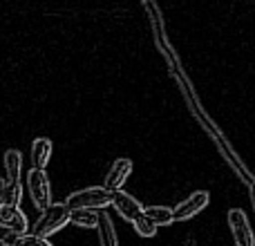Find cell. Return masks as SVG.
Wrapping results in <instances>:
<instances>
[{"label":"cell","instance_id":"2","mask_svg":"<svg viewBox=\"0 0 255 246\" xmlns=\"http://www.w3.org/2000/svg\"><path fill=\"white\" fill-rule=\"evenodd\" d=\"M115 190H110L108 186H92L85 190H76L67 197V206L70 208H106L112 204Z\"/></svg>","mask_w":255,"mask_h":246},{"label":"cell","instance_id":"12","mask_svg":"<svg viewBox=\"0 0 255 246\" xmlns=\"http://www.w3.org/2000/svg\"><path fill=\"white\" fill-rule=\"evenodd\" d=\"M70 222L81 229H97L99 226V215L92 208H72L70 213Z\"/></svg>","mask_w":255,"mask_h":246},{"label":"cell","instance_id":"13","mask_svg":"<svg viewBox=\"0 0 255 246\" xmlns=\"http://www.w3.org/2000/svg\"><path fill=\"white\" fill-rule=\"evenodd\" d=\"M22 197L20 181H4L2 190H0V206H18Z\"/></svg>","mask_w":255,"mask_h":246},{"label":"cell","instance_id":"14","mask_svg":"<svg viewBox=\"0 0 255 246\" xmlns=\"http://www.w3.org/2000/svg\"><path fill=\"white\" fill-rule=\"evenodd\" d=\"M145 215L154 222L157 226H166L175 222V211L168 206H148L145 208Z\"/></svg>","mask_w":255,"mask_h":246},{"label":"cell","instance_id":"9","mask_svg":"<svg viewBox=\"0 0 255 246\" xmlns=\"http://www.w3.org/2000/svg\"><path fill=\"white\" fill-rule=\"evenodd\" d=\"M2 246H52L47 238L36 233H7L0 238Z\"/></svg>","mask_w":255,"mask_h":246},{"label":"cell","instance_id":"19","mask_svg":"<svg viewBox=\"0 0 255 246\" xmlns=\"http://www.w3.org/2000/svg\"><path fill=\"white\" fill-rule=\"evenodd\" d=\"M0 246H2V244H0Z\"/></svg>","mask_w":255,"mask_h":246},{"label":"cell","instance_id":"16","mask_svg":"<svg viewBox=\"0 0 255 246\" xmlns=\"http://www.w3.org/2000/svg\"><path fill=\"white\" fill-rule=\"evenodd\" d=\"M132 226H134V231L141 235V238H152V235L157 233V224H154L145 213L141 217H136V220L132 222Z\"/></svg>","mask_w":255,"mask_h":246},{"label":"cell","instance_id":"3","mask_svg":"<svg viewBox=\"0 0 255 246\" xmlns=\"http://www.w3.org/2000/svg\"><path fill=\"white\" fill-rule=\"evenodd\" d=\"M27 190H29V197L34 202V206L40 208V211H45L52 204V188H49V179L43 168L34 166L27 172Z\"/></svg>","mask_w":255,"mask_h":246},{"label":"cell","instance_id":"5","mask_svg":"<svg viewBox=\"0 0 255 246\" xmlns=\"http://www.w3.org/2000/svg\"><path fill=\"white\" fill-rule=\"evenodd\" d=\"M208 202H211V195H208L206 190L193 193L188 199H184V202L175 208V222H184V220H190V217L199 215V213L208 206Z\"/></svg>","mask_w":255,"mask_h":246},{"label":"cell","instance_id":"7","mask_svg":"<svg viewBox=\"0 0 255 246\" xmlns=\"http://www.w3.org/2000/svg\"><path fill=\"white\" fill-rule=\"evenodd\" d=\"M0 229L7 233H27V217L18 206H0Z\"/></svg>","mask_w":255,"mask_h":246},{"label":"cell","instance_id":"8","mask_svg":"<svg viewBox=\"0 0 255 246\" xmlns=\"http://www.w3.org/2000/svg\"><path fill=\"white\" fill-rule=\"evenodd\" d=\"M130 172H132V161L130 159H117V161L110 166V170H108L106 186L110 190H119L121 186L126 184L128 177H130Z\"/></svg>","mask_w":255,"mask_h":246},{"label":"cell","instance_id":"18","mask_svg":"<svg viewBox=\"0 0 255 246\" xmlns=\"http://www.w3.org/2000/svg\"><path fill=\"white\" fill-rule=\"evenodd\" d=\"M2 186H4V181H2V179H0V190H2Z\"/></svg>","mask_w":255,"mask_h":246},{"label":"cell","instance_id":"4","mask_svg":"<svg viewBox=\"0 0 255 246\" xmlns=\"http://www.w3.org/2000/svg\"><path fill=\"white\" fill-rule=\"evenodd\" d=\"M229 226H231V233H233V240L238 246H255L251 224H249L247 215L240 208L229 211Z\"/></svg>","mask_w":255,"mask_h":246},{"label":"cell","instance_id":"17","mask_svg":"<svg viewBox=\"0 0 255 246\" xmlns=\"http://www.w3.org/2000/svg\"><path fill=\"white\" fill-rule=\"evenodd\" d=\"M249 188H251V204H253V211H255V181L249 186Z\"/></svg>","mask_w":255,"mask_h":246},{"label":"cell","instance_id":"15","mask_svg":"<svg viewBox=\"0 0 255 246\" xmlns=\"http://www.w3.org/2000/svg\"><path fill=\"white\" fill-rule=\"evenodd\" d=\"M99 233H101V246H119L117 244V235H115V229H112V222L110 217L103 213L99 215Z\"/></svg>","mask_w":255,"mask_h":246},{"label":"cell","instance_id":"6","mask_svg":"<svg viewBox=\"0 0 255 246\" xmlns=\"http://www.w3.org/2000/svg\"><path fill=\"white\" fill-rule=\"evenodd\" d=\"M112 206L117 208V213H119L121 217H124L126 222H134L136 217H141L145 213V208L141 206V202H136L132 195H128L126 190H115V197H112Z\"/></svg>","mask_w":255,"mask_h":246},{"label":"cell","instance_id":"10","mask_svg":"<svg viewBox=\"0 0 255 246\" xmlns=\"http://www.w3.org/2000/svg\"><path fill=\"white\" fill-rule=\"evenodd\" d=\"M49 157H52V141L45 139V136H38L31 143V161H34L36 168H43L49 163Z\"/></svg>","mask_w":255,"mask_h":246},{"label":"cell","instance_id":"1","mask_svg":"<svg viewBox=\"0 0 255 246\" xmlns=\"http://www.w3.org/2000/svg\"><path fill=\"white\" fill-rule=\"evenodd\" d=\"M70 213H72V208L67 206V204H49V206L40 213V217L36 220V224L31 226V233L49 238V235H54L56 231H61L63 226L70 222Z\"/></svg>","mask_w":255,"mask_h":246},{"label":"cell","instance_id":"11","mask_svg":"<svg viewBox=\"0 0 255 246\" xmlns=\"http://www.w3.org/2000/svg\"><path fill=\"white\" fill-rule=\"evenodd\" d=\"M4 172H7L9 181H20V170H22V154L18 150H7L4 152Z\"/></svg>","mask_w":255,"mask_h":246}]
</instances>
